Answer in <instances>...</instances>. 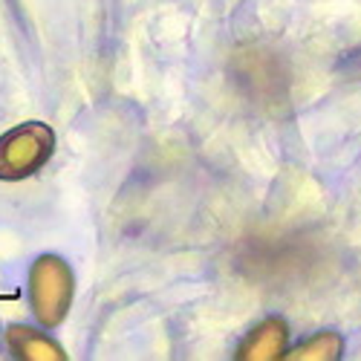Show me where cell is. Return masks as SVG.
I'll use <instances>...</instances> for the list:
<instances>
[{"label": "cell", "instance_id": "1", "mask_svg": "<svg viewBox=\"0 0 361 361\" xmlns=\"http://www.w3.org/2000/svg\"><path fill=\"white\" fill-rule=\"evenodd\" d=\"M52 150V133L44 125H23L0 139V179L35 173Z\"/></svg>", "mask_w": 361, "mask_h": 361}, {"label": "cell", "instance_id": "2", "mask_svg": "<svg viewBox=\"0 0 361 361\" xmlns=\"http://www.w3.org/2000/svg\"><path fill=\"white\" fill-rule=\"evenodd\" d=\"M29 292H32V307L35 315L44 324H58L70 310L73 298V275L70 269L58 257H41L32 269V281H29Z\"/></svg>", "mask_w": 361, "mask_h": 361}, {"label": "cell", "instance_id": "3", "mask_svg": "<svg viewBox=\"0 0 361 361\" xmlns=\"http://www.w3.org/2000/svg\"><path fill=\"white\" fill-rule=\"evenodd\" d=\"M283 347H286V324L278 321V318H269L243 341L237 358H246V361H275V358L286 355Z\"/></svg>", "mask_w": 361, "mask_h": 361}, {"label": "cell", "instance_id": "4", "mask_svg": "<svg viewBox=\"0 0 361 361\" xmlns=\"http://www.w3.org/2000/svg\"><path fill=\"white\" fill-rule=\"evenodd\" d=\"M341 336L336 333H321V336H312L307 338L304 344H298L295 350L286 353V358H295V361H336L341 358Z\"/></svg>", "mask_w": 361, "mask_h": 361}, {"label": "cell", "instance_id": "5", "mask_svg": "<svg viewBox=\"0 0 361 361\" xmlns=\"http://www.w3.org/2000/svg\"><path fill=\"white\" fill-rule=\"evenodd\" d=\"M9 341L15 347L18 355L23 358H35V361H47V358H64V353L58 350L49 338L32 333V329H23V326H15L9 329Z\"/></svg>", "mask_w": 361, "mask_h": 361}]
</instances>
